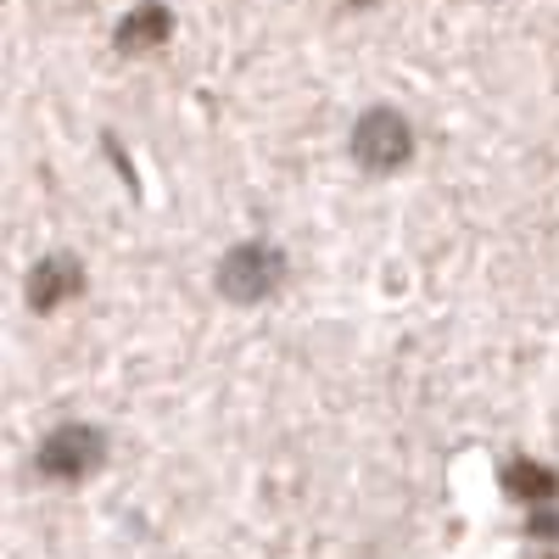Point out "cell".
Here are the masks:
<instances>
[{
	"mask_svg": "<svg viewBox=\"0 0 559 559\" xmlns=\"http://www.w3.org/2000/svg\"><path fill=\"white\" fill-rule=\"evenodd\" d=\"M353 152L364 168H376V174H392L414 157V129L392 112V107H376V112H364L358 129H353Z\"/></svg>",
	"mask_w": 559,
	"mask_h": 559,
	"instance_id": "1",
	"label": "cell"
},
{
	"mask_svg": "<svg viewBox=\"0 0 559 559\" xmlns=\"http://www.w3.org/2000/svg\"><path fill=\"white\" fill-rule=\"evenodd\" d=\"M79 286H84V274H79L73 258H45V263L28 274V302H34V308H57V302L73 297Z\"/></svg>",
	"mask_w": 559,
	"mask_h": 559,
	"instance_id": "4",
	"label": "cell"
},
{
	"mask_svg": "<svg viewBox=\"0 0 559 559\" xmlns=\"http://www.w3.org/2000/svg\"><path fill=\"white\" fill-rule=\"evenodd\" d=\"M168 34V12L163 7H140L123 28H118V45H123V51H146V45H157Z\"/></svg>",
	"mask_w": 559,
	"mask_h": 559,
	"instance_id": "5",
	"label": "cell"
},
{
	"mask_svg": "<svg viewBox=\"0 0 559 559\" xmlns=\"http://www.w3.org/2000/svg\"><path fill=\"white\" fill-rule=\"evenodd\" d=\"M102 459H107L102 431H90V426H62V431L45 437V448H39V471H45V476H57V481H79V476L96 471Z\"/></svg>",
	"mask_w": 559,
	"mask_h": 559,
	"instance_id": "3",
	"label": "cell"
},
{
	"mask_svg": "<svg viewBox=\"0 0 559 559\" xmlns=\"http://www.w3.org/2000/svg\"><path fill=\"white\" fill-rule=\"evenodd\" d=\"M280 280H286V258L274 247H236L218 269V292L236 302H263L269 292H280Z\"/></svg>",
	"mask_w": 559,
	"mask_h": 559,
	"instance_id": "2",
	"label": "cell"
},
{
	"mask_svg": "<svg viewBox=\"0 0 559 559\" xmlns=\"http://www.w3.org/2000/svg\"><path fill=\"white\" fill-rule=\"evenodd\" d=\"M503 487L515 492V498H554V492H559L554 471H543V464H509Z\"/></svg>",
	"mask_w": 559,
	"mask_h": 559,
	"instance_id": "6",
	"label": "cell"
}]
</instances>
